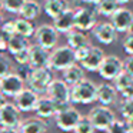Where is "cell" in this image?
I'll return each instance as SVG.
<instances>
[{
  "label": "cell",
  "instance_id": "6da1fadb",
  "mask_svg": "<svg viewBox=\"0 0 133 133\" xmlns=\"http://www.w3.org/2000/svg\"><path fill=\"white\" fill-rule=\"evenodd\" d=\"M97 100V84L84 79L83 82L70 87V102L72 104H90Z\"/></svg>",
  "mask_w": 133,
  "mask_h": 133
},
{
  "label": "cell",
  "instance_id": "7a4b0ae2",
  "mask_svg": "<svg viewBox=\"0 0 133 133\" xmlns=\"http://www.w3.org/2000/svg\"><path fill=\"white\" fill-rule=\"evenodd\" d=\"M76 64L75 59V50L69 46H57L50 52L49 59V69L55 72H64L70 66Z\"/></svg>",
  "mask_w": 133,
  "mask_h": 133
},
{
  "label": "cell",
  "instance_id": "3957f363",
  "mask_svg": "<svg viewBox=\"0 0 133 133\" xmlns=\"http://www.w3.org/2000/svg\"><path fill=\"white\" fill-rule=\"evenodd\" d=\"M46 96L56 103L57 112L72 106V102H70V86L63 79H55L50 83L49 89L46 92Z\"/></svg>",
  "mask_w": 133,
  "mask_h": 133
},
{
  "label": "cell",
  "instance_id": "277c9868",
  "mask_svg": "<svg viewBox=\"0 0 133 133\" xmlns=\"http://www.w3.org/2000/svg\"><path fill=\"white\" fill-rule=\"evenodd\" d=\"M55 80L53 77V70H50L49 67L44 69H33L32 75H30L29 80L26 82L27 87L32 89L33 92H36L37 95H43L47 92L50 83Z\"/></svg>",
  "mask_w": 133,
  "mask_h": 133
},
{
  "label": "cell",
  "instance_id": "5b68a950",
  "mask_svg": "<svg viewBox=\"0 0 133 133\" xmlns=\"http://www.w3.org/2000/svg\"><path fill=\"white\" fill-rule=\"evenodd\" d=\"M97 24V10L95 6H82L75 10V29L80 32H92Z\"/></svg>",
  "mask_w": 133,
  "mask_h": 133
},
{
  "label": "cell",
  "instance_id": "8992f818",
  "mask_svg": "<svg viewBox=\"0 0 133 133\" xmlns=\"http://www.w3.org/2000/svg\"><path fill=\"white\" fill-rule=\"evenodd\" d=\"M87 116L95 126V130H99V132H106L109 126L113 123V120L116 119L113 110L107 106H102V104L95 106Z\"/></svg>",
  "mask_w": 133,
  "mask_h": 133
},
{
  "label": "cell",
  "instance_id": "52a82bcc",
  "mask_svg": "<svg viewBox=\"0 0 133 133\" xmlns=\"http://www.w3.org/2000/svg\"><path fill=\"white\" fill-rule=\"evenodd\" d=\"M35 40H36V44H39L40 47L52 52L53 49L57 47L59 33L53 27V24H42V26L36 27Z\"/></svg>",
  "mask_w": 133,
  "mask_h": 133
},
{
  "label": "cell",
  "instance_id": "ba28073f",
  "mask_svg": "<svg viewBox=\"0 0 133 133\" xmlns=\"http://www.w3.org/2000/svg\"><path fill=\"white\" fill-rule=\"evenodd\" d=\"M82 119V115L75 106H69L66 109L60 110L56 113L55 122L56 126L62 130V132H73L77 124V122Z\"/></svg>",
  "mask_w": 133,
  "mask_h": 133
},
{
  "label": "cell",
  "instance_id": "9c48e42d",
  "mask_svg": "<svg viewBox=\"0 0 133 133\" xmlns=\"http://www.w3.org/2000/svg\"><path fill=\"white\" fill-rule=\"evenodd\" d=\"M122 72H123V60H120V57H117L116 55H106L97 73L106 82H113Z\"/></svg>",
  "mask_w": 133,
  "mask_h": 133
},
{
  "label": "cell",
  "instance_id": "30bf717a",
  "mask_svg": "<svg viewBox=\"0 0 133 133\" xmlns=\"http://www.w3.org/2000/svg\"><path fill=\"white\" fill-rule=\"evenodd\" d=\"M24 82L16 75L15 72H10L4 77L0 79V93L6 97H13L15 99L22 90L24 89Z\"/></svg>",
  "mask_w": 133,
  "mask_h": 133
},
{
  "label": "cell",
  "instance_id": "8fae6325",
  "mask_svg": "<svg viewBox=\"0 0 133 133\" xmlns=\"http://www.w3.org/2000/svg\"><path fill=\"white\" fill-rule=\"evenodd\" d=\"M20 110L16 107L15 103L7 102L2 109H0V126L9 127V129H19L22 123Z\"/></svg>",
  "mask_w": 133,
  "mask_h": 133
},
{
  "label": "cell",
  "instance_id": "7c38bea8",
  "mask_svg": "<svg viewBox=\"0 0 133 133\" xmlns=\"http://www.w3.org/2000/svg\"><path fill=\"white\" fill-rule=\"evenodd\" d=\"M92 35L99 43L102 44H109L115 43L117 40V32L113 27V24L110 22H102V23H97L92 30Z\"/></svg>",
  "mask_w": 133,
  "mask_h": 133
},
{
  "label": "cell",
  "instance_id": "4fadbf2b",
  "mask_svg": "<svg viewBox=\"0 0 133 133\" xmlns=\"http://www.w3.org/2000/svg\"><path fill=\"white\" fill-rule=\"evenodd\" d=\"M110 23L113 24L117 33H129L133 23V12L127 7H119L110 17Z\"/></svg>",
  "mask_w": 133,
  "mask_h": 133
},
{
  "label": "cell",
  "instance_id": "5bb4252c",
  "mask_svg": "<svg viewBox=\"0 0 133 133\" xmlns=\"http://www.w3.org/2000/svg\"><path fill=\"white\" fill-rule=\"evenodd\" d=\"M40 95L33 92L29 87H24L15 97V104L20 112H35V107L39 102Z\"/></svg>",
  "mask_w": 133,
  "mask_h": 133
},
{
  "label": "cell",
  "instance_id": "9a60e30c",
  "mask_svg": "<svg viewBox=\"0 0 133 133\" xmlns=\"http://www.w3.org/2000/svg\"><path fill=\"white\" fill-rule=\"evenodd\" d=\"M29 56L30 60L29 64L33 69H44L49 67V59H50V52L43 47H40L39 44H30L29 46Z\"/></svg>",
  "mask_w": 133,
  "mask_h": 133
},
{
  "label": "cell",
  "instance_id": "2e32d148",
  "mask_svg": "<svg viewBox=\"0 0 133 133\" xmlns=\"http://www.w3.org/2000/svg\"><path fill=\"white\" fill-rule=\"evenodd\" d=\"M117 95L119 92L110 82H104V83L97 84V102L102 106L110 107L112 104H115L116 100H117Z\"/></svg>",
  "mask_w": 133,
  "mask_h": 133
},
{
  "label": "cell",
  "instance_id": "e0dca14e",
  "mask_svg": "<svg viewBox=\"0 0 133 133\" xmlns=\"http://www.w3.org/2000/svg\"><path fill=\"white\" fill-rule=\"evenodd\" d=\"M104 57H106V55H104L103 49H100V47H97V46H92V50H90L89 56L79 64H80L86 72H99Z\"/></svg>",
  "mask_w": 133,
  "mask_h": 133
},
{
  "label": "cell",
  "instance_id": "ac0fdd59",
  "mask_svg": "<svg viewBox=\"0 0 133 133\" xmlns=\"http://www.w3.org/2000/svg\"><path fill=\"white\" fill-rule=\"evenodd\" d=\"M35 113L37 117L46 120V119L55 117L56 113H57V107H56V103L52 99H49L47 96H40L37 104L35 107Z\"/></svg>",
  "mask_w": 133,
  "mask_h": 133
},
{
  "label": "cell",
  "instance_id": "d6986e66",
  "mask_svg": "<svg viewBox=\"0 0 133 133\" xmlns=\"http://www.w3.org/2000/svg\"><path fill=\"white\" fill-rule=\"evenodd\" d=\"M53 27L57 30V33H64V35L75 30V9L70 7L63 15L56 17L53 20Z\"/></svg>",
  "mask_w": 133,
  "mask_h": 133
},
{
  "label": "cell",
  "instance_id": "ffe728a7",
  "mask_svg": "<svg viewBox=\"0 0 133 133\" xmlns=\"http://www.w3.org/2000/svg\"><path fill=\"white\" fill-rule=\"evenodd\" d=\"M17 130L19 133H46L47 123L40 117H29L26 120H22Z\"/></svg>",
  "mask_w": 133,
  "mask_h": 133
},
{
  "label": "cell",
  "instance_id": "44dd1931",
  "mask_svg": "<svg viewBox=\"0 0 133 133\" xmlns=\"http://www.w3.org/2000/svg\"><path fill=\"white\" fill-rule=\"evenodd\" d=\"M70 9V4L67 0H46L43 4V10L49 17L55 20L60 15H63L66 10Z\"/></svg>",
  "mask_w": 133,
  "mask_h": 133
},
{
  "label": "cell",
  "instance_id": "7402d4cb",
  "mask_svg": "<svg viewBox=\"0 0 133 133\" xmlns=\"http://www.w3.org/2000/svg\"><path fill=\"white\" fill-rule=\"evenodd\" d=\"M84 73H86V70H84L79 63H76V64L70 66L69 69H66L63 72V80L72 87V86L80 83V82H83L84 79H86L84 77Z\"/></svg>",
  "mask_w": 133,
  "mask_h": 133
},
{
  "label": "cell",
  "instance_id": "603a6c76",
  "mask_svg": "<svg viewBox=\"0 0 133 133\" xmlns=\"http://www.w3.org/2000/svg\"><path fill=\"white\" fill-rule=\"evenodd\" d=\"M42 7L43 6H40V3H37L36 0H26V3L22 7L19 16H20V19H26V20L33 22L35 19H37L40 16Z\"/></svg>",
  "mask_w": 133,
  "mask_h": 133
},
{
  "label": "cell",
  "instance_id": "cb8c5ba5",
  "mask_svg": "<svg viewBox=\"0 0 133 133\" xmlns=\"http://www.w3.org/2000/svg\"><path fill=\"white\" fill-rule=\"evenodd\" d=\"M29 46H30L29 39H26V37H23V36L15 33L13 36H10V37H9V43H7V52L12 53V56H13V55H16V53L22 52V50L29 49Z\"/></svg>",
  "mask_w": 133,
  "mask_h": 133
},
{
  "label": "cell",
  "instance_id": "d4e9b609",
  "mask_svg": "<svg viewBox=\"0 0 133 133\" xmlns=\"http://www.w3.org/2000/svg\"><path fill=\"white\" fill-rule=\"evenodd\" d=\"M66 37H67V46H69L70 49H73V50L79 49V47H82V46L89 44V40H87L86 33L80 32V30H77V29L69 32L66 35Z\"/></svg>",
  "mask_w": 133,
  "mask_h": 133
},
{
  "label": "cell",
  "instance_id": "484cf974",
  "mask_svg": "<svg viewBox=\"0 0 133 133\" xmlns=\"http://www.w3.org/2000/svg\"><path fill=\"white\" fill-rule=\"evenodd\" d=\"M97 15L104 16V17H112L115 12L120 7L117 3V0H97V3L95 4Z\"/></svg>",
  "mask_w": 133,
  "mask_h": 133
},
{
  "label": "cell",
  "instance_id": "4316f807",
  "mask_svg": "<svg viewBox=\"0 0 133 133\" xmlns=\"http://www.w3.org/2000/svg\"><path fill=\"white\" fill-rule=\"evenodd\" d=\"M16 23V33L23 37L29 39L32 36H35L36 33V27L33 24L32 20H26V19H16L15 20Z\"/></svg>",
  "mask_w": 133,
  "mask_h": 133
},
{
  "label": "cell",
  "instance_id": "83f0119b",
  "mask_svg": "<svg viewBox=\"0 0 133 133\" xmlns=\"http://www.w3.org/2000/svg\"><path fill=\"white\" fill-rule=\"evenodd\" d=\"M117 110L120 117L126 122H133V99H123L119 103Z\"/></svg>",
  "mask_w": 133,
  "mask_h": 133
},
{
  "label": "cell",
  "instance_id": "f1b7e54d",
  "mask_svg": "<svg viewBox=\"0 0 133 133\" xmlns=\"http://www.w3.org/2000/svg\"><path fill=\"white\" fill-rule=\"evenodd\" d=\"M24 3L26 0H0L3 10H6L7 13H13V15H19Z\"/></svg>",
  "mask_w": 133,
  "mask_h": 133
},
{
  "label": "cell",
  "instance_id": "f546056e",
  "mask_svg": "<svg viewBox=\"0 0 133 133\" xmlns=\"http://www.w3.org/2000/svg\"><path fill=\"white\" fill-rule=\"evenodd\" d=\"M132 82H133V77H132V76H129V75H127V73L123 70V72H122L120 75H119L117 77H116L115 80L112 82V83H113V86L116 87V90H117L119 93H122L130 83H132Z\"/></svg>",
  "mask_w": 133,
  "mask_h": 133
},
{
  "label": "cell",
  "instance_id": "4dcf8cb0",
  "mask_svg": "<svg viewBox=\"0 0 133 133\" xmlns=\"http://www.w3.org/2000/svg\"><path fill=\"white\" fill-rule=\"evenodd\" d=\"M73 133H95V126L90 122L89 116H82V119L77 122Z\"/></svg>",
  "mask_w": 133,
  "mask_h": 133
},
{
  "label": "cell",
  "instance_id": "1f68e13d",
  "mask_svg": "<svg viewBox=\"0 0 133 133\" xmlns=\"http://www.w3.org/2000/svg\"><path fill=\"white\" fill-rule=\"evenodd\" d=\"M106 133H129L126 120H123V119H115L113 123L109 126V129L106 130Z\"/></svg>",
  "mask_w": 133,
  "mask_h": 133
},
{
  "label": "cell",
  "instance_id": "d6a6232c",
  "mask_svg": "<svg viewBox=\"0 0 133 133\" xmlns=\"http://www.w3.org/2000/svg\"><path fill=\"white\" fill-rule=\"evenodd\" d=\"M32 72H33V67L30 66V64H17V66H16V70H15V73L24 82V83L29 80Z\"/></svg>",
  "mask_w": 133,
  "mask_h": 133
},
{
  "label": "cell",
  "instance_id": "836d02e7",
  "mask_svg": "<svg viewBox=\"0 0 133 133\" xmlns=\"http://www.w3.org/2000/svg\"><path fill=\"white\" fill-rule=\"evenodd\" d=\"M90 50H92V44H86V46H82L79 49L75 50V59H76V63H82L84 59L89 56Z\"/></svg>",
  "mask_w": 133,
  "mask_h": 133
},
{
  "label": "cell",
  "instance_id": "e575fe53",
  "mask_svg": "<svg viewBox=\"0 0 133 133\" xmlns=\"http://www.w3.org/2000/svg\"><path fill=\"white\" fill-rule=\"evenodd\" d=\"M12 72V66H10V59L4 55H0V79L4 77L6 75Z\"/></svg>",
  "mask_w": 133,
  "mask_h": 133
},
{
  "label": "cell",
  "instance_id": "d590c367",
  "mask_svg": "<svg viewBox=\"0 0 133 133\" xmlns=\"http://www.w3.org/2000/svg\"><path fill=\"white\" fill-rule=\"evenodd\" d=\"M0 30L3 33H6L7 36H13L16 33V23L15 20H6L0 24Z\"/></svg>",
  "mask_w": 133,
  "mask_h": 133
},
{
  "label": "cell",
  "instance_id": "8d00e7d4",
  "mask_svg": "<svg viewBox=\"0 0 133 133\" xmlns=\"http://www.w3.org/2000/svg\"><path fill=\"white\" fill-rule=\"evenodd\" d=\"M13 59L17 64H29V60H30V56H29V49L26 50H22V52L13 55Z\"/></svg>",
  "mask_w": 133,
  "mask_h": 133
},
{
  "label": "cell",
  "instance_id": "74e56055",
  "mask_svg": "<svg viewBox=\"0 0 133 133\" xmlns=\"http://www.w3.org/2000/svg\"><path fill=\"white\" fill-rule=\"evenodd\" d=\"M122 47L127 53V56H133V35L132 33H127V36L124 37L123 43H122Z\"/></svg>",
  "mask_w": 133,
  "mask_h": 133
},
{
  "label": "cell",
  "instance_id": "f35d334b",
  "mask_svg": "<svg viewBox=\"0 0 133 133\" xmlns=\"http://www.w3.org/2000/svg\"><path fill=\"white\" fill-rule=\"evenodd\" d=\"M123 70L133 77V56H127L123 60Z\"/></svg>",
  "mask_w": 133,
  "mask_h": 133
},
{
  "label": "cell",
  "instance_id": "ab89813d",
  "mask_svg": "<svg viewBox=\"0 0 133 133\" xmlns=\"http://www.w3.org/2000/svg\"><path fill=\"white\" fill-rule=\"evenodd\" d=\"M9 37H10V36H7L6 33H3L2 30H0V53H2V52H6V50H7Z\"/></svg>",
  "mask_w": 133,
  "mask_h": 133
},
{
  "label": "cell",
  "instance_id": "60d3db41",
  "mask_svg": "<svg viewBox=\"0 0 133 133\" xmlns=\"http://www.w3.org/2000/svg\"><path fill=\"white\" fill-rule=\"evenodd\" d=\"M120 95H122V97H123V99H133V82L120 93Z\"/></svg>",
  "mask_w": 133,
  "mask_h": 133
},
{
  "label": "cell",
  "instance_id": "b9f144b4",
  "mask_svg": "<svg viewBox=\"0 0 133 133\" xmlns=\"http://www.w3.org/2000/svg\"><path fill=\"white\" fill-rule=\"evenodd\" d=\"M0 133H19L17 129H9V127H0Z\"/></svg>",
  "mask_w": 133,
  "mask_h": 133
},
{
  "label": "cell",
  "instance_id": "7bdbcfd3",
  "mask_svg": "<svg viewBox=\"0 0 133 133\" xmlns=\"http://www.w3.org/2000/svg\"><path fill=\"white\" fill-rule=\"evenodd\" d=\"M79 2H82V3H84V4H90V6H95V4L97 3V0H79Z\"/></svg>",
  "mask_w": 133,
  "mask_h": 133
},
{
  "label": "cell",
  "instance_id": "ee69618b",
  "mask_svg": "<svg viewBox=\"0 0 133 133\" xmlns=\"http://www.w3.org/2000/svg\"><path fill=\"white\" fill-rule=\"evenodd\" d=\"M7 103V100H6V96H3L2 93H0V109L4 106V104Z\"/></svg>",
  "mask_w": 133,
  "mask_h": 133
},
{
  "label": "cell",
  "instance_id": "f6af8a7d",
  "mask_svg": "<svg viewBox=\"0 0 133 133\" xmlns=\"http://www.w3.org/2000/svg\"><path fill=\"white\" fill-rule=\"evenodd\" d=\"M129 2H132V0H117L119 4H126V3H129Z\"/></svg>",
  "mask_w": 133,
  "mask_h": 133
},
{
  "label": "cell",
  "instance_id": "bcb514c9",
  "mask_svg": "<svg viewBox=\"0 0 133 133\" xmlns=\"http://www.w3.org/2000/svg\"><path fill=\"white\" fill-rule=\"evenodd\" d=\"M2 15H3V7H2V4H0V22H2V19H3Z\"/></svg>",
  "mask_w": 133,
  "mask_h": 133
},
{
  "label": "cell",
  "instance_id": "7dc6e473",
  "mask_svg": "<svg viewBox=\"0 0 133 133\" xmlns=\"http://www.w3.org/2000/svg\"><path fill=\"white\" fill-rule=\"evenodd\" d=\"M129 33H132V35H133V23H132V26H130V30H129Z\"/></svg>",
  "mask_w": 133,
  "mask_h": 133
},
{
  "label": "cell",
  "instance_id": "c3c4849f",
  "mask_svg": "<svg viewBox=\"0 0 133 133\" xmlns=\"http://www.w3.org/2000/svg\"><path fill=\"white\" fill-rule=\"evenodd\" d=\"M44 2H46V0H44Z\"/></svg>",
  "mask_w": 133,
  "mask_h": 133
}]
</instances>
